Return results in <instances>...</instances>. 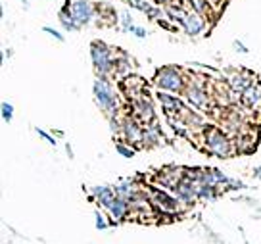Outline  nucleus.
<instances>
[{
    "label": "nucleus",
    "mask_w": 261,
    "mask_h": 244,
    "mask_svg": "<svg viewBox=\"0 0 261 244\" xmlns=\"http://www.w3.org/2000/svg\"><path fill=\"white\" fill-rule=\"evenodd\" d=\"M90 60H92V67L98 77H110L115 71L117 54L104 41L90 42Z\"/></svg>",
    "instance_id": "nucleus-1"
},
{
    "label": "nucleus",
    "mask_w": 261,
    "mask_h": 244,
    "mask_svg": "<svg viewBox=\"0 0 261 244\" xmlns=\"http://www.w3.org/2000/svg\"><path fill=\"white\" fill-rule=\"evenodd\" d=\"M92 96L96 100V104L100 110L108 115L114 117L119 112V100H117V92H115L114 85L108 77H98L96 81L92 83Z\"/></svg>",
    "instance_id": "nucleus-2"
},
{
    "label": "nucleus",
    "mask_w": 261,
    "mask_h": 244,
    "mask_svg": "<svg viewBox=\"0 0 261 244\" xmlns=\"http://www.w3.org/2000/svg\"><path fill=\"white\" fill-rule=\"evenodd\" d=\"M154 85L158 90L179 94V92H185V89H187V77L182 75V71H180L179 67L165 65V67H160L155 71Z\"/></svg>",
    "instance_id": "nucleus-3"
},
{
    "label": "nucleus",
    "mask_w": 261,
    "mask_h": 244,
    "mask_svg": "<svg viewBox=\"0 0 261 244\" xmlns=\"http://www.w3.org/2000/svg\"><path fill=\"white\" fill-rule=\"evenodd\" d=\"M204 135H205L204 138L205 150L212 156H217V158H228V156H232V142H230V138L221 129L210 125V127H205Z\"/></svg>",
    "instance_id": "nucleus-4"
},
{
    "label": "nucleus",
    "mask_w": 261,
    "mask_h": 244,
    "mask_svg": "<svg viewBox=\"0 0 261 244\" xmlns=\"http://www.w3.org/2000/svg\"><path fill=\"white\" fill-rule=\"evenodd\" d=\"M148 196H150V202L154 204V208L158 212L167 213V215H175L177 212L182 210L179 200L173 196V192L165 190V188L162 190V188L150 187L148 188Z\"/></svg>",
    "instance_id": "nucleus-5"
},
{
    "label": "nucleus",
    "mask_w": 261,
    "mask_h": 244,
    "mask_svg": "<svg viewBox=\"0 0 261 244\" xmlns=\"http://www.w3.org/2000/svg\"><path fill=\"white\" fill-rule=\"evenodd\" d=\"M119 137L135 148H144V127L135 115H123Z\"/></svg>",
    "instance_id": "nucleus-6"
},
{
    "label": "nucleus",
    "mask_w": 261,
    "mask_h": 244,
    "mask_svg": "<svg viewBox=\"0 0 261 244\" xmlns=\"http://www.w3.org/2000/svg\"><path fill=\"white\" fill-rule=\"evenodd\" d=\"M185 98L188 100L190 106H194L196 110H207L210 108V92L205 89L204 81H196V79H190L187 83V89H185Z\"/></svg>",
    "instance_id": "nucleus-7"
},
{
    "label": "nucleus",
    "mask_w": 261,
    "mask_h": 244,
    "mask_svg": "<svg viewBox=\"0 0 261 244\" xmlns=\"http://www.w3.org/2000/svg\"><path fill=\"white\" fill-rule=\"evenodd\" d=\"M71 17L79 27H87L96 17V6L90 0H71Z\"/></svg>",
    "instance_id": "nucleus-8"
},
{
    "label": "nucleus",
    "mask_w": 261,
    "mask_h": 244,
    "mask_svg": "<svg viewBox=\"0 0 261 244\" xmlns=\"http://www.w3.org/2000/svg\"><path fill=\"white\" fill-rule=\"evenodd\" d=\"M133 102V115L139 119L142 125H148V123L155 121V110L154 104H152V98L148 94H140L139 98L130 100Z\"/></svg>",
    "instance_id": "nucleus-9"
},
{
    "label": "nucleus",
    "mask_w": 261,
    "mask_h": 244,
    "mask_svg": "<svg viewBox=\"0 0 261 244\" xmlns=\"http://www.w3.org/2000/svg\"><path fill=\"white\" fill-rule=\"evenodd\" d=\"M180 27L188 37H200L207 29V21H205V16H200L192 10H188L182 17V21H180Z\"/></svg>",
    "instance_id": "nucleus-10"
},
{
    "label": "nucleus",
    "mask_w": 261,
    "mask_h": 244,
    "mask_svg": "<svg viewBox=\"0 0 261 244\" xmlns=\"http://www.w3.org/2000/svg\"><path fill=\"white\" fill-rule=\"evenodd\" d=\"M158 102L162 104L163 112L169 115V117H179L187 108L182 104V100H180L177 94H173V92H165V90H158Z\"/></svg>",
    "instance_id": "nucleus-11"
},
{
    "label": "nucleus",
    "mask_w": 261,
    "mask_h": 244,
    "mask_svg": "<svg viewBox=\"0 0 261 244\" xmlns=\"http://www.w3.org/2000/svg\"><path fill=\"white\" fill-rule=\"evenodd\" d=\"M253 83H255V75L250 74V71H237V74L228 75V87H230V92L242 94L248 87H252Z\"/></svg>",
    "instance_id": "nucleus-12"
},
{
    "label": "nucleus",
    "mask_w": 261,
    "mask_h": 244,
    "mask_svg": "<svg viewBox=\"0 0 261 244\" xmlns=\"http://www.w3.org/2000/svg\"><path fill=\"white\" fill-rule=\"evenodd\" d=\"M90 194H92V200H94V202H98L102 208H106V210L112 206V204H114L115 198H117L114 187H106V185L92 187V188H90Z\"/></svg>",
    "instance_id": "nucleus-13"
},
{
    "label": "nucleus",
    "mask_w": 261,
    "mask_h": 244,
    "mask_svg": "<svg viewBox=\"0 0 261 244\" xmlns=\"http://www.w3.org/2000/svg\"><path fill=\"white\" fill-rule=\"evenodd\" d=\"M121 87L130 100H135L140 94H144V81L140 77H137V75H129V77L121 79Z\"/></svg>",
    "instance_id": "nucleus-14"
},
{
    "label": "nucleus",
    "mask_w": 261,
    "mask_h": 244,
    "mask_svg": "<svg viewBox=\"0 0 261 244\" xmlns=\"http://www.w3.org/2000/svg\"><path fill=\"white\" fill-rule=\"evenodd\" d=\"M108 212L112 215V219L114 223H119V221L127 219V215L130 213V206H129V200H125L121 196H117L114 200V204L108 208Z\"/></svg>",
    "instance_id": "nucleus-15"
},
{
    "label": "nucleus",
    "mask_w": 261,
    "mask_h": 244,
    "mask_svg": "<svg viewBox=\"0 0 261 244\" xmlns=\"http://www.w3.org/2000/svg\"><path fill=\"white\" fill-rule=\"evenodd\" d=\"M58 21L64 27V31H81V27L75 23L73 17H71V2L69 0L58 12Z\"/></svg>",
    "instance_id": "nucleus-16"
},
{
    "label": "nucleus",
    "mask_w": 261,
    "mask_h": 244,
    "mask_svg": "<svg viewBox=\"0 0 261 244\" xmlns=\"http://www.w3.org/2000/svg\"><path fill=\"white\" fill-rule=\"evenodd\" d=\"M162 131H160V125L155 121L144 125V148H152L158 147L162 142Z\"/></svg>",
    "instance_id": "nucleus-17"
},
{
    "label": "nucleus",
    "mask_w": 261,
    "mask_h": 244,
    "mask_svg": "<svg viewBox=\"0 0 261 244\" xmlns=\"http://www.w3.org/2000/svg\"><path fill=\"white\" fill-rule=\"evenodd\" d=\"M259 100H261V87L257 83H253L252 87H248V89L240 94V102H242L246 108H255Z\"/></svg>",
    "instance_id": "nucleus-18"
},
{
    "label": "nucleus",
    "mask_w": 261,
    "mask_h": 244,
    "mask_svg": "<svg viewBox=\"0 0 261 244\" xmlns=\"http://www.w3.org/2000/svg\"><path fill=\"white\" fill-rule=\"evenodd\" d=\"M115 194L121 196V198H125V200H130L135 194H139L140 188L135 185V183H130V181H125V183H119V185H115L114 187Z\"/></svg>",
    "instance_id": "nucleus-19"
},
{
    "label": "nucleus",
    "mask_w": 261,
    "mask_h": 244,
    "mask_svg": "<svg viewBox=\"0 0 261 244\" xmlns=\"http://www.w3.org/2000/svg\"><path fill=\"white\" fill-rule=\"evenodd\" d=\"M130 71H133V64H130V60L125 54L117 58V62H115V71L114 74L119 77V79H125V77H129Z\"/></svg>",
    "instance_id": "nucleus-20"
},
{
    "label": "nucleus",
    "mask_w": 261,
    "mask_h": 244,
    "mask_svg": "<svg viewBox=\"0 0 261 244\" xmlns=\"http://www.w3.org/2000/svg\"><path fill=\"white\" fill-rule=\"evenodd\" d=\"M196 196H198V200H210V202H213L217 198V187L215 185H198L196 183Z\"/></svg>",
    "instance_id": "nucleus-21"
},
{
    "label": "nucleus",
    "mask_w": 261,
    "mask_h": 244,
    "mask_svg": "<svg viewBox=\"0 0 261 244\" xmlns=\"http://www.w3.org/2000/svg\"><path fill=\"white\" fill-rule=\"evenodd\" d=\"M188 10H192L200 16H210L212 14V4L207 0H187Z\"/></svg>",
    "instance_id": "nucleus-22"
},
{
    "label": "nucleus",
    "mask_w": 261,
    "mask_h": 244,
    "mask_svg": "<svg viewBox=\"0 0 261 244\" xmlns=\"http://www.w3.org/2000/svg\"><path fill=\"white\" fill-rule=\"evenodd\" d=\"M115 150L123 156V158H133L137 154V148L129 144V142H115Z\"/></svg>",
    "instance_id": "nucleus-23"
},
{
    "label": "nucleus",
    "mask_w": 261,
    "mask_h": 244,
    "mask_svg": "<svg viewBox=\"0 0 261 244\" xmlns=\"http://www.w3.org/2000/svg\"><path fill=\"white\" fill-rule=\"evenodd\" d=\"M119 23H121L123 31L129 33V29L135 25V19H133V16H130V10H123V12H119Z\"/></svg>",
    "instance_id": "nucleus-24"
},
{
    "label": "nucleus",
    "mask_w": 261,
    "mask_h": 244,
    "mask_svg": "<svg viewBox=\"0 0 261 244\" xmlns=\"http://www.w3.org/2000/svg\"><path fill=\"white\" fill-rule=\"evenodd\" d=\"M0 112H2V121H4V123H12V119H14V106H12L10 102H2V108H0Z\"/></svg>",
    "instance_id": "nucleus-25"
},
{
    "label": "nucleus",
    "mask_w": 261,
    "mask_h": 244,
    "mask_svg": "<svg viewBox=\"0 0 261 244\" xmlns=\"http://www.w3.org/2000/svg\"><path fill=\"white\" fill-rule=\"evenodd\" d=\"M127 4H129L133 10H139V12H142V14H146L148 10H150V6H152L148 0H129Z\"/></svg>",
    "instance_id": "nucleus-26"
},
{
    "label": "nucleus",
    "mask_w": 261,
    "mask_h": 244,
    "mask_svg": "<svg viewBox=\"0 0 261 244\" xmlns=\"http://www.w3.org/2000/svg\"><path fill=\"white\" fill-rule=\"evenodd\" d=\"M94 225H96V229H100V231L108 229V225H110V223L106 221V215L100 212V210H98V212H94Z\"/></svg>",
    "instance_id": "nucleus-27"
},
{
    "label": "nucleus",
    "mask_w": 261,
    "mask_h": 244,
    "mask_svg": "<svg viewBox=\"0 0 261 244\" xmlns=\"http://www.w3.org/2000/svg\"><path fill=\"white\" fill-rule=\"evenodd\" d=\"M42 31L46 33V35H50V37H54V41H58V42H64L65 41L64 35L58 31V29H54V27H50V25H44V27H42Z\"/></svg>",
    "instance_id": "nucleus-28"
},
{
    "label": "nucleus",
    "mask_w": 261,
    "mask_h": 244,
    "mask_svg": "<svg viewBox=\"0 0 261 244\" xmlns=\"http://www.w3.org/2000/svg\"><path fill=\"white\" fill-rule=\"evenodd\" d=\"M129 33L133 35V37H137V39H146L148 37V31L144 29V27H140V25H133L129 29Z\"/></svg>",
    "instance_id": "nucleus-29"
},
{
    "label": "nucleus",
    "mask_w": 261,
    "mask_h": 244,
    "mask_svg": "<svg viewBox=\"0 0 261 244\" xmlns=\"http://www.w3.org/2000/svg\"><path fill=\"white\" fill-rule=\"evenodd\" d=\"M37 133H39V137H42L44 140H46V142H48L50 147H56V138L52 137L50 133H46L44 129H37Z\"/></svg>",
    "instance_id": "nucleus-30"
},
{
    "label": "nucleus",
    "mask_w": 261,
    "mask_h": 244,
    "mask_svg": "<svg viewBox=\"0 0 261 244\" xmlns=\"http://www.w3.org/2000/svg\"><path fill=\"white\" fill-rule=\"evenodd\" d=\"M234 50H237V52H242V54H248V48H246L240 41H234Z\"/></svg>",
    "instance_id": "nucleus-31"
},
{
    "label": "nucleus",
    "mask_w": 261,
    "mask_h": 244,
    "mask_svg": "<svg viewBox=\"0 0 261 244\" xmlns=\"http://www.w3.org/2000/svg\"><path fill=\"white\" fill-rule=\"evenodd\" d=\"M253 177L261 181V167H253Z\"/></svg>",
    "instance_id": "nucleus-32"
},
{
    "label": "nucleus",
    "mask_w": 261,
    "mask_h": 244,
    "mask_svg": "<svg viewBox=\"0 0 261 244\" xmlns=\"http://www.w3.org/2000/svg\"><path fill=\"white\" fill-rule=\"evenodd\" d=\"M207 2L212 4V8H215V6H221V2H223V0H207Z\"/></svg>",
    "instance_id": "nucleus-33"
},
{
    "label": "nucleus",
    "mask_w": 261,
    "mask_h": 244,
    "mask_svg": "<svg viewBox=\"0 0 261 244\" xmlns=\"http://www.w3.org/2000/svg\"><path fill=\"white\" fill-rule=\"evenodd\" d=\"M65 150H67V154H69V158H73V150H71V147H69V144H65Z\"/></svg>",
    "instance_id": "nucleus-34"
},
{
    "label": "nucleus",
    "mask_w": 261,
    "mask_h": 244,
    "mask_svg": "<svg viewBox=\"0 0 261 244\" xmlns=\"http://www.w3.org/2000/svg\"><path fill=\"white\" fill-rule=\"evenodd\" d=\"M21 6H23L25 10H29V0H21Z\"/></svg>",
    "instance_id": "nucleus-35"
},
{
    "label": "nucleus",
    "mask_w": 261,
    "mask_h": 244,
    "mask_svg": "<svg viewBox=\"0 0 261 244\" xmlns=\"http://www.w3.org/2000/svg\"><path fill=\"white\" fill-rule=\"evenodd\" d=\"M123 2H129V0H123Z\"/></svg>",
    "instance_id": "nucleus-36"
}]
</instances>
